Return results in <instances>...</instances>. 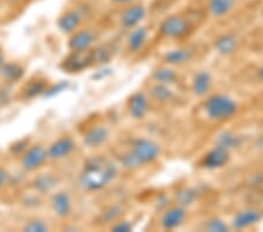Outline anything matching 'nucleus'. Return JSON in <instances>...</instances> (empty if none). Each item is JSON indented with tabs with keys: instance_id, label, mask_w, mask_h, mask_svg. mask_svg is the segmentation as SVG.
<instances>
[{
	"instance_id": "b1692460",
	"label": "nucleus",
	"mask_w": 263,
	"mask_h": 232,
	"mask_svg": "<svg viewBox=\"0 0 263 232\" xmlns=\"http://www.w3.org/2000/svg\"><path fill=\"white\" fill-rule=\"evenodd\" d=\"M55 185V180L49 175H42L35 181V187L40 191H49Z\"/></svg>"
},
{
	"instance_id": "423d86ee",
	"label": "nucleus",
	"mask_w": 263,
	"mask_h": 232,
	"mask_svg": "<svg viewBox=\"0 0 263 232\" xmlns=\"http://www.w3.org/2000/svg\"><path fill=\"white\" fill-rule=\"evenodd\" d=\"M92 61V53H88L87 50H75L74 54L67 59L65 67L70 72L81 70Z\"/></svg>"
},
{
	"instance_id": "7ed1b4c3",
	"label": "nucleus",
	"mask_w": 263,
	"mask_h": 232,
	"mask_svg": "<svg viewBox=\"0 0 263 232\" xmlns=\"http://www.w3.org/2000/svg\"><path fill=\"white\" fill-rule=\"evenodd\" d=\"M130 154L133 155L138 166H141L144 163L152 162L158 157L159 148L152 141L141 138V140H137L134 143L133 151Z\"/></svg>"
},
{
	"instance_id": "9d476101",
	"label": "nucleus",
	"mask_w": 263,
	"mask_h": 232,
	"mask_svg": "<svg viewBox=\"0 0 263 232\" xmlns=\"http://www.w3.org/2000/svg\"><path fill=\"white\" fill-rule=\"evenodd\" d=\"M228 161V153L226 149H223L221 147H216L214 150H212L211 153L206 155L205 161H203V164H205L206 168H219L222 167Z\"/></svg>"
},
{
	"instance_id": "4be33fe9",
	"label": "nucleus",
	"mask_w": 263,
	"mask_h": 232,
	"mask_svg": "<svg viewBox=\"0 0 263 232\" xmlns=\"http://www.w3.org/2000/svg\"><path fill=\"white\" fill-rule=\"evenodd\" d=\"M191 53L186 49H178V50H172L166 54V61L170 63H173V65H177V63H184L190 59Z\"/></svg>"
},
{
	"instance_id": "f257e3e1",
	"label": "nucleus",
	"mask_w": 263,
	"mask_h": 232,
	"mask_svg": "<svg viewBox=\"0 0 263 232\" xmlns=\"http://www.w3.org/2000/svg\"><path fill=\"white\" fill-rule=\"evenodd\" d=\"M116 175V168L105 158L89 159L80 177V184L87 190H99L107 185Z\"/></svg>"
},
{
	"instance_id": "7c9ffc66",
	"label": "nucleus",
	"mask_w": 263,
	"mask_h": 232,
	"mask_svg": "<svg viewBox=\"0 0 263 232\" xmlns=\"http://www.w3.org/2000/svg\"><path fill=\"white\" fill-rule=\"evenodd\" d=\"M6 180H7L6 171L4 170V169L0 168V187H2V185L6 182Z\"/></svg>"
},
{
	"instance_id": "393cba45",
	"label": "nucleus",
	"mask_w": 263,
	"mask_h": 232,
	"mask_svg": "<svg viewBox=\"0 0 263 232\" xmlns=\"http://www.w3.org/2000/svg\"><path fill=\"white\" fill-rule=\"evenodd\" d=\"M152 95H154V98L157 100L166 101L171 98V92L164 86H157L152 90Z\"/></svg>"
},
{
	"instance_id": "2f4dec72",
	"label": "nucleus",
	"mask_w": 263,
	"mask_h": 232,
	"mask_svg": "<svg viewBox=\"0 0 263 232\" xmlns=\"http://www.w3.org/2000/svg\"><path fill=\"white\" fill-rule=\"evenodd\" d=\"M115 3H118V4H126V3H131L134 2V0H114Z\"/></svg>"
},
{
	"instance_id": "1a4fd4ad",
	"label": "nucleus",
	"mask_w": 263,
	"mask_h": 232,
	"mask_svg": "<svg viewBox=\"0 0 263 232\" xmlns=\"http://www.w3.org/2000/svg\"><path fill=\"white\" fill-rule=\"evenodd\" d=\"M95 40V35L91 31H81L71 37L69 46L73 50H87Z\"/></svg>"
},
{
	"instance_id": "5701e85b",
	"label": "nucleus",
	"mask_w": 263,
	"mask_h": 232,
	"mask_svg": "<svg viewBox=\"0 0 263 232\" xmlns=\"http://www.w3.org/2000/svg\"><path fill=\"white\" fill-rule=\"evenodd\" d=\"M154 77H155L157 81L160 82V83H164V84L172 83V82H175V80H176V74L173 73L171 69H159V70H157Z\"/></svg>"
},
{
	"instance_id": "72a5a7b5",
	"label": "nucleus",
	"mask_w": 263,
	"mask_h": 232,
	"mask_svg": "<svg viewBox=\"0 0 263 232\" xmlns=\"http://www.w3.org/2000/svg\"><path fill=\"white\" fill-rule=\"evenodd\" d=\"M3 63H4V60H3V57H2V54H0V67L3 66Z\"/></svg>"
},
{
	"instance_id": "cd10ccee",
	"label": "nucleus",
	"mask_w": 263,
	"mask_h": 232,
	"mask_svg": "<svg viewBox=\"0 0 263 232\" xmlns=\"http://www.w3.org/2000/svg\"><path fill=\"white\" fill-rule=\"evenodd\" d=\"M45 90V86L42 82H35V83H32L31 86L27 88V92H26V96H29V98H32V96H35L36 94H39L42 91Z\"/></svg>"
},
{
	"instance_id": "a878e982",
	"label": "nucleus",
	"mask_w": 263,
	"mask_h": 232,
	"mask_svg": "<svg viewBox=\"0 0 263 232\" xmlns=\"http://www.w3.org/2000/svg\"><path fill=\"white\" fill-rule=\"evenodd\" d=\"M236 145V137L233 136L231 134H223L222 136H220L218 147H221L223 149H228V148H232L233 146Z\"/></svg>"
},
{
	"instance_id": "6ab92c4d",
	"label": "nucleus",
	"mask_w": 263,
	"mask_h": 232,
	"mask_svg": "<svg viewBox=\"0 0 263 232\" xmlns=\"http://www.w3.org/2000/svg\"><path fill=\"white\" fill-rule=\"evenodd\" d=\"M24 72L21 67L14 63H10V65H3L0 67V75L7 80V81H16V80L23 77Z\"/></svg>"
},
{
	"instance_id": "f03ea898",
	"label": "nucleus",
	"mask_w": 263,
	"mask_h": 232,
	"mask_svg": "<svg viewBox=\"0 0 263 232\" xmlns=\"http://www.w3.org/2000/svg\"><path fill=\"white\" fill-rule=\"evenodd\" d=\"M205 111L212 120H226L236 112V104L224 95H213L206 101Z\"/></svg>"
},
{
	"instance_id": "0eeeda50",
	"label": "nucleus",
	"mask_w": 263,
	"mask_h": 232,
	"mask_svg": "<svg viewBox=\"0 0 263 232\" xmlns=\"http://www.w3.org/2000/svg\"><path fill=\"white\" fill-rule=\"evenodd\" d=\"M74 149V142L69 137H62L49 147L47 157L52 159H60L66 157Z\"/></svg>"
},
{
	"instance_id": "aec40b11",
	"label": "nucleus",
	"mask_w": 263,
	"mask_h": 232,
	"mask_svg": "<svg viewBox=\"0 0 263 232\" xmlns=\"http://www.w3.org/2000/svg\"><path fill=\"white\" fill-rule=\"evenodd\" d=\"M146 34L147 33L144 28H137L136 31H134L129 38V48L134 50V52L138 50L142 47L144 42H145Z\"/></svg>"
},
{
	"instance_id": "6e6552de",
	"label": "nucleus",
	"mask_w": 263,
	"mask_h": 232,
	"mask_svg": "<svg viewBox=\"0 0 263 232\" xmlns=\"http://www.w3.org/2000/svg\"><path fill=\"white\" fill-rule=\"evenodd\" d=\"M144 15L145 10L142 5H131L122 13L121 21L125 27H133L144 18Z\"/></svg>"
},
{
	"instance_id": "412c9836",
	"label": "nucleus",
	"mask_w": 263,
	"mask_h": 232,
	"mask_svg": "<svg viewBox=\"0 0 263 232\" xmlns=\"http://www.w3.org/2000/svg\"><path fill=\"white\" fill-rule=\"evenodd\" d=\"M215 46L220 53L230 54L235 49V39L231 35L222 37L221 39H219L218 41H216Z\"/></svg>"
},
{
	"instance_id": "2eb2a0df",
	"label": "nucleus",
	"mask_w": 263,
	"mask_h": 232,
	"mask_svg": "<svg viewBox=\"0 0 263 232\" xmlns=\"http://www.w3.org/2000/svg\"><path fill=\"white\" fill-rule=\"evenodd\" d=\"M234 5V0H210L209 10L214 16H222L227 14Z\"/></svg>"
},
{
	"instance_id": "c756f323",
	"label": "nucleus",
	"mask_w": 263,
	"mask_h": 232,
	"mask_svg": "<svg viewBox=\"0 0 263 232\" xmlns=\"http://www.w3.org/2000/svg\"><path fill=\"white\" fill-rule=\"evenodd\" d=\"M130 229H131V226H130L129 223H126V222L118 223L117 225H115V226L112 227V230H114V231H118V232H121V231H123V232H125V231H130Z\"/></svg>"
},
{
	"instance_id": "f3484780",
	"label": "nucleus",
	"mask_w": 263,
	"mask_h": 232,
	"mask_svg": "<svg viewBox=\"0 0 263 232\" xmlns=\"http://www.w3.org/2000/svg\"><path fill=\"white\" fill-rule=\"evenodd\" d=\"M184 217H185V212L182 209L180 208L171 209L164 216L163 225L164 227H166V229H173V227H176L180 224Z\"/></svg>"
},
{
	"instance_id": "c85d7f7f",
	"label": "nucleus",
	"mask_w": 263,
	"mask_h": 232,
	"mask_svg": "<svg viewBox=\"0 0 263 232\" xmlns=\"http://www.w3.org/2000/svg\"><path fill=\"white\" fill-rule=\"evenodd\" d=\"M209 229L211 231H223L226 230V225L220 221H212L209 224Z\"/></svg>"
},
{
	"instance_id": "a211bd4d",
	"label": "nucleus",
	"mask_w": 263,
	"mask_h": 232,
	"mask_svg": "<svg viewBox=\"0 0 263 232\" xmlns=\"http://www.w3.org/2000/svg\"><path fill=\"white\" fill-rule=\"evenodd\" d=\"M211 87V77L206 72H200L196 75L193 82V91L197 95H203L209 92Z\"/></svg>"
},
{
	"instance_id": "9b49d317",
	"label": "nucleus",
	"mask_w": 263,
	"mask_h": 232,
	"mask_svg": "<svg viewBox=\"0 0 263 232\" xmlns=\"http://www.w3.org/2000/svg\"><path fill=\"white\" fill-rule=\"evenodd\" d=\"M130 114L135 119H142L147 112V100L143 94H135L129 102Z\"/></svg>"
},
{
	"instance_id": "dca6fc26",
	"label": "nucleus",
	"mask_w": 263,
	"mask_h": 232,
	"mask_svg": "<svg viewBox=\"0 0 263 232\" xmlns=\"http://www.w3.org/2000/svg\"><path fill=\"white\" fill-rule=\"evenodd\" d=\"M260 213L253 210H247L243 212H240L234 219V225L237 229H242V227H247L255 223L260 219Z\"/></svg>"
},
{
	"instance_id": "20e7f679",
	"label": "nucleus",
	"mask_w": 263,
	"mask_h": 232,
	"mask_svg": "<svg viewBox=\"0 0 263 232\" xmlns=\"http://www.w3.org/2000/svg\"><path fill=\"white\" fill-rule=\"evenodd\" d=\"M189 29V24L181 16L172 15L164 21L160 26V33L168 38H179L186 34Z\"/></svg>"
},
{
	"instance_id": "39448f33",
	"label": "nucleus",
	"mask_w": 263,
	"mask_h": 232,
	"mask_svg": "<svg viewBox=\"0 0 263 232\" xmlns=\"http://www.w3.org/2000/svg\"><path fill=\"white\" fill-rule=\"evenodd\" d=\"M46 158H47V151L40 146H35L27 151L21 164L26 170H35L46 161Z\"/></svg>"
},
{
	"instance_id": "f704fd0d",
	"label": "nucleus",
	"mask_w": 263,
	"mask_h": 232,
	"mask_svg": "<svg viewBox=\"0 0 263 232\" xmlns=\"http://www.w3.org/2000/svg\"><path fill=\"white\" fill-rule=\"evenodd\" d=\"M260 75H261V78H263V69L260 70Z\"/></svg>"
},
{
	"instance_id": "ddd939ff",
	"label": "nucleus",
	"mask_w": 263,
	"mask_h": 232,
	"mask_svg": "<svg viewBox=\"0 0 263 232\" xmlns=\"http://www.w3.org/2000/svg\"><path fill=\"white\" fill-rule=\"evenodd\" d=\"M108 137V130L104 127H94L84 136V143L88 147H99Z\"/></svg>"
},
{
	"instance_id": "bb28decb",
	"label": "nucleus",
	"mask_w": 263,
	"mask_h": 232,
	"mask_svg": "<svg viewBox=\"0 0 263 232\" xmlns=\"http://www.w3.org/2000/svg\"><path fill=\"white\" fill-rule=\"evenodd\" d=\"M24 230L29 232H44L47 230V225L40 221H33L27 223V224L25 225Z\"/></svg>"
},
{
	"instance_id": "f8f14e48",
	"label": "nucleus",
	"mask_w": 263,
	"mask_h": 232,
	"mask_svg": "<svg viewBox=\"0 0 263 232\" xmlns=\"http://www.w3.org/2000/svg\"><path fill=\"white\" fill-rule=\"evenodd\" d=\"M80 23H81V14L78 11H70L59 19V27L61 28V31L69 33L73 32Z\"/></svg>"
},
{
	"instance_id": "4468645a",
	"label": "nucleus",
	"mask_w": 263,
	"mask_h": 232,
	"mask_svg": "<svg viewBox=\"0 0 263 232\" xmlns=\"http://www.w3.org/2000/svg\"><path fill=\"white\" fill-rule=\"evenodd\" d=\"M54 212L60 217H66L70 211V200L65 192H59L53 197Z\"/></svg>"
},
{
	"instance_id": "473e14b6",
	"label": "nucleus",
	"mask_w": 263,
	"mask_h": 232,
	"mask_svg": "<svg viewBox=\"0 0 263 232\" xmlns=\"http://www.w3.org/2000/svg\"><path fill=\"white\" fill-rule=\"evenodd\" d=\"M8 3H11V4H16V3H20V2H23V0H7Z\"/></svg>"
}]
</instances>
